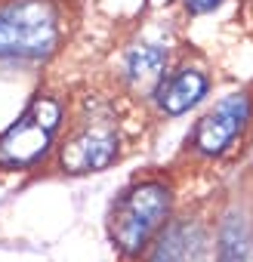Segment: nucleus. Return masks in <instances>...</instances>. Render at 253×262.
Instances as JSON below:
<instances>
[{
    "label": "nucleus",
    "instance_id": "obj_1",
    "mask_svg": "<svg viewBox=\"0 0 253 262\" xmlns=\"http://www.w3.org/2000/svg\"><path fill=\"white\" fill-rule=\"evenodd\" d=\"M176 216V185L170 176L149 173L126 185L108 207L105 234L117 259L139 262L155 237Z\"/></svg>",
    "mask_w": 253,
    "mask_h": 262
},
{
    "label": "nucleus",
    "instance_id": "obj_2",
    "mask_svg": "<svg viewBox=\"0 0 253 262\" xmlns=\"http://www.w3.org/2000/svg\"><path fill=\"white\" fill-rule=\"evenodd\" d=\"M56 170L65 176L102 173L120 161V123L111 105L93 99L83 102L68 120L56 145Z\"/></svg>",
    "mask_w": 253,
    "mask_h": 262
},
{
    "label": "nucleus",
    "instance_id": "obj_3",
    "mask_svg": "<svg viewBox=\"0 0 253 262\" xmlns=\"http://www.w3.org/2000/svg\"><path fill=\"white\" fill-rule=\"evenodd\" d=\"M65 37L59 0H4L0 4V62H47Z\"/></svg>",
    "mask_w": 253,
    "mask_h": 262
},
{
    "label": "nucleus",
    "instance_id": "obj_4",
    "mask_svg": "<svg viewBox=\"0 0 253 262\" xmlns=\"http://www.w3.org/2000/svg\"><path fill=\"white\" fill-rule=\"evenodd\" d=\"M65 126V102L56 93H37L25 111L0 133V170H34L56 155Z\"/></svg>",
    "mask_w": 253,
    "mask_h": 262
},
{
    "label": "nucleus",
    "instance_id": "obj_5",
    "mask_svg": "<svg viewBox=\"0 0 253 262\" xmlns=\"http://www.w3.org/2000/svg\"><path fill=\"white\" fill-rule=\"evenodd\" d=\"M250 123H253V96L247 90L228 93L207 114H201L185 145L201 161H219L244 139Z\"/></svg>",
    "mask_w": 253,
    "mask_h": 262
},
{
    "label": "nucleus",
    "instance_id": "obj_6",
    "mask_svg": "<svg viewBox=\"0 0 253 262\" xmlns=\"http://www.w3.org/2000/svg\"><path fill=\"white\" fill-rule=\"evenodd\" d=\"M139 262H213V219L198 210L176 213Z\"/></svg>",
    "mask_w": 253,
    "mask_h": 262
},
{
    "label": "nucleus",
    "instance_id": "obj_7",
    "mask_svg": "<svg viewBox=\"0 0 253 262\" xmlns=\"http://www.w3.org/2000/svg\"><path fill=\"white\" fill-rule=\"evenodd\" d=\"M213 262H253V204L231 201L213 219Z\"/></svg>",
    "mask_w": 253,
    "mask_h": 262
},
{
    "label": "nucleus",
    "instance_id": "obj_8",
    "mask_svg": "<svg viewBox=\"0 0 253 262\" xmlns=\"http://www.w3.org/2000/svg\"><path fill=\"white\" fill-rule=\"evenodd\" d=\"M207 93H210V74L201 65H179L155 90V105L167 117H182L192 108H198L207 99Z\"/></svg>",
    "mask_w": 253,
    "mask_h": 262
},
{
    "label": "nucleus",
    "instance_id": "obj_9",
    "mask_svg": "<svg viewBox=\"0 0 253 262\" xmlns=\"http://www.w3.org/2000/svg\"><path fill=\"white\" fill-rule=\"evenodd\" d=\"M170 53L158 40H139L133 47H126L120 56V80L139 96H155L161 80L170 74Z\"/></svg>",
    "mask_w": 253,
    "mask_h": 262
},
{
    "label": "nucleus",
    "instance_id": "obj_10",
    "mask_svg": "<svg viewBox=\"0 0 253 262\" xmlns=\"http://www.w3.org/2000/svg\"><path fill=\"white\" fill-rule=\"evenodd\" d=\"M182 4H185V10L188 13H210V10H216L219 4H222V0H182Z\"/></svg>",
    "mask_w": 253,
    "mask_h": 262
}]
</instances>
